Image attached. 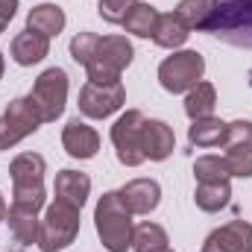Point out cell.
<instances>
[{
	"mask_svg": "<svg viewBox=\"0 0 252 252\" xmlns=\"http://www.w3.org/2000/svg\"><path fill=\"white\" fill-rule=\"evenodd\" d=\"M132 217H135V214L124 205L121 190H106V193L97 199L94 226H97V235H100L103 247L109 252L132 250V232H135Z\"/></svg>",
	"mask_w": 252,
	"mask_h": 252,
	"instance_id": "6da1fadb",
	"label": "cell"
},
{
	"mask_svg": "<svg viewBox=\"0 0 252 252\" xmlns=\"http://www.w3.org/2000/svg\"><path fill=\"white\" fill-rule=\"evenodd\" d=\"M205 32L232 47L252 50V0H211Z\"/></svg>",
	"mask_w": 252,
	"mask_h": 252,
	"instance_id": "7a4b0ae2",
	"label": "cell"
},
{
	"mask_svg": "<svg viewBox=\"0 0 252 252\" xmlns=\"http://www.w3.org/2000/svg\"><path fill=\"white\" fill-rule=\"evenodd\" d=\"M44 173H47V161L38 153H21L12 158L9 164V176H12V202L27 205L41 211L47 196H44Z\"/></svg>",
	"mask_w": 252,
	"mask_h": 252,
	"instance_id": "3957f363",
	"label": "cell"
},
{
	"mask_svg": "<svg viewBox=\"0 0 252 252\" xmlns=\"http://www.w3.org/2000/svg\"><path fill=\"white\" fill-rule=\"evenodd\" d=\"M79 235V208L67 205L62 199H53L44 208L41 226H38V250L41 252H59L70 247Z\"/></svg>",
	"mask_w": 252,
	"mask_h": 252,
	"instance_id": "277c9868",
	"label": "cell"
},
{
	"mask_svg": "<svg viewBox=\"0 0 252 252\" xmlns=\"http://www.w3.org/2000/svg\"><path fill=\"white\" fill-rule=\"evenodd\" d=\"M135 59V47L126 35H106L97 44L94 59L85 64L88 82H118L121 73L132 64Z\"/></svg>",
	"mask_w": 252,
	"mask_h": 252,
	"instance_id": "5b68a950",
	"label": "cell"
},
{
	"mask_svg": "<svg viewBox=\"0 0 252 252\" xmlns=\"http://www.w3.org/2000/svg\"><path fill=\"white\" fill-rule=\"evenodd\" d=\"M44 124L35 100L27 97H15L6 112L0 115V150H12L15 144H21L24 138H30L32 132H38V126Z\"/></svg>",
	"mask_w": 252,
	"mask_h": 252,
	"instance_id": "8992f818",
	"label": "cell"
},
{
	"mask_svg": "<svg viewBox=\"0 0 252 252\" xmlns=\"http://www.w3.org/2000/svg\"><path fill=\"white\" fill-rule=\"evenodd\" d=\"M202 73H205V59L196 50H176L158 64V82L170 94H188L202 79Z\"/></svg>",
	"mask_w": 252,
	"mask_h": 252,
	"instance_id": "52a82bcc",
	"label": "cell"
},
{
	"mask_svg": "<svg viewBox=\"0 0 252 252\" xmlns=\"http://www.w3.org/2000/svg\"><path fill=\"white\" fill-rule=\"evenodd\" d=\"M144 112L138 109H129L124 112L115 126H112V144H115V153H118V161L124 167H138L147 161L144 156V147H141V135H144Z\"/></svg>",
	"mask_w": 252,
	"mask_h": 252,
	"instance_id": "ba28073f",
	"label": "cell"
},
{
	"mask_svg": "<svg viewBox=\"0 0 252 252\" xmlns=\"http://www.w3.org/2000/svg\"><path fill=\"white\" fill-rule=\"evenodd\" d=\"M67 88H70V85H67V73H64L62 67H47V70L35 79L30 97L35 100V106H38L44 124H53L56 118H62L64 106H67Z\"/></svg>",
	"mask_w": 252,
	"mask_h": 252,
	"instance_id": "9c48e42d",
	"label": "cell"
},
{
	"mask_svg": "<svg viewBox=\"0 0 252 252\" xmlns=\"http://www.w3.org/2000/svg\"><path fill=\"white\" fill-rule=\"evenodd\" d=\"M126 103V88L124 82H85L79 91V112L91 121H103L124 109Z\"/></svg>",
	"mask_w": 252,
	"mask_h": 252,
	"instance_id": "30bf717a",
	"label": "cell"
},
{
	"mask_svg": "<svg viewBox=\"0 0 252 252\" xmlns=\"http://www.w3.org/2000/svg\"><path fill=\"white\" fill-rule=\"evenodd\" d=\"M205 252H252V223L232 220L205 238Z\"/></svg>",
	"mask_w": 252,
	"mask_h": 252,
	"instance_id": "8fae6325",
	"label": "cell"
},
{
	"mask_svg": "<svg viewBox=\"0 0 252 252\" xmlns=\"http://www.w3.org/2000/svg\"><path fill=\"white\" fill-rule=\"evenodd\" d=\"M62 147L70 158L85 161V158H94V156L100 153V135H97L94 126H88L85 121L73 118V121H67L64 129H62Z\"/></svg>",
	"mask_w": 252,
	"mask_h": 252,
	"instance_id": "7c38bea8",
	"label": "cell"
},
{
	"mask_svg": "<svg viewBox=\"0 0 252 252\" xmlns=\"http://www.w3.org/2000/svg\"><path fill=\"white\" fill-rule=\"evenodd\" d=\"M121 199L132 214H150L161 202V185L156 179H132L121 188Z\"/></svg>",
	"mask_w": 252,
	"mask_h": 252,
	"instance_id": "4fadbf2b",
	"label": "cell"
},
{
	"mask_svg": "<svg viewBox=\"0 0 252 252\" xmlns=\"http://www.w3.org/2000/svg\"><path fill=\"white\" fill-rule=\"evenodd\" d=\"M141 147H144V156L150 161H164L176 150V135L164 121H144Z\"/></svg>",
	"mask_w": 252,
	"mask_h": 252,
	"instance_id": "5bb4252c",
	"label": "cell"
},
{
	"mask_svg": "<svg viewBox=\"0 0 252 252\" xmlns=\"http://www.w3.org/2000/svg\"><path fill=\"white\" fill-rule=\"evenodd\" d=\"M53 193H56V199H62V202L82 211V205L91 193V176L82 173V170H62V173H56Z\"/></svg>",
	"mask_w": 252,
	"mask_h": 252,
	"instance_id": "9a60e30c",
	"label": "cell"
},
{
	"mask_svg": "<svg viewBox=\"0 0 252 252\" xmlns=\"http://www.w3.org/2000/svg\"><path fill=\"white\" fill-rule=\"evenodd\" d=\"M6 223H9V232L15 238V244L21 247H30V244H38V211L35 208H27V205H18L12 202L9 211H6Z\"/></svg>",
	"mask_w": 252,
	"mask_h": 252,
	"instance_id": "2e32d148",
	"label": "cell"
},
{
	"mask_svg": "<svg viewBox=\"0 0 252 252\" xmlns=\"http://www.w3.org/2000/svg\"><path fill=\"white\" fill-rule=\"evenodd\" d=\"M50 56V38L41 35V32H32V30H24L12 38V59L21 64V67H30V64H38L41 59Z\"/></svg>",
	"mask_w": 252,
	"mask_h": 252,
	"instance_id": "e0dca14e",
	"label": "cell"
},
{
	"mask_svg": "<svg viewBox=\"0 0 252 252\" xmlns=\"http://www.w3.org/2000/svg\"><path fill=\"white\" fill-rule=\"evenodd\" d=\"M64 21H67V18H64L62 6H56V3H41V6H32V9H30V15H27V30L53 38V35H59L64 30Z\"/></svg>",
	"mask_w": 252,
	"mask_h": 252,
	"instance_id": "ac0fdd59",
	"label": "cell"
},
{
	"mask_svg": "<svg viewBox=\"0 0 252 252\" xmlns=\"http://www.w3.org/2000/svg\"><path fill=\"white\" fill-rule=\"evenodd\" d=\"M226 132H229V124L208 115V118H199V121H190L188 126V141L193 147H223L226 141Z\"/></svg>",
	"mask_w": 252,
	"mask_h": 252,
	"instance_id": "d6986e66",
	"label": "cell"
},
{
	"mask_svg": "<svg viewBox=\"0 0 252 252\" xmlns=\"http://www.w3.org/2000/svg\"><path fill=\"white\" fill-rule=\"evenodd\" d=\"M232 199V185L229 182H196V190H193V202L199 211H220L226 208Z\"/></svg>",
	"mask_w": 252,
	"mask_h": 252,
	"instance_id": "ffe728a7",
	"label": "cell"
},
{
	"mask_svg": "<svg viewBox=\"0 0 252 252\" xmlns=\"http://www.w3.org/2000/svg\"><path fill=\"white\" fill-rule=\"evenodd\" d=\"M214 106H217V91H214L211 82H202L199 79L188 94H185V115H188L190 121H199V118L214 115Z\"/></svg>",
	"mask_w": 252,
	"mask_h": 252,
	"instance_id": "44dd1931",
	"label": "cell"
},
{
	"mask_svg": "<svg viewBox=\"0 0 252 252\" xmlns=\"http://www.w3.org/2000/svg\"><path fill=\"white\" fill-rule=\"evenodd\" d=\"M190 30L170 12V15H158V24H156V32H153V41L158 47H167V50H176L188 41Z\"/></svg>",
	"mask_w": 252,
	"mask_h": 252,
	"instance_id": "7402d4cb",
	"label": "cell"
},
{
	"mask_svg": "<svg viewBox=\"0 0 252 252\" xmlns=\"http://www.w3.org/2000/svg\"><path fill=\"white\" fill-rule=\"evenodd\" d=\"M158 15H161V12H158L156 6L138 0V3L129 9V15H126L124 30L126 32H132V35H138V38H153L156 24H158Z\"/></svg>",
	"mask_w": 252,
	"mask_h": 252,
	"instance_id": "603a6c76",
	"label": "cell"
},
{
	"mask_svg": "<svg viewBox=\"0 0 252 252\" xmlns=\"http://www.w3.org/2000/svg\"><path fill=\"white\" fill-rule=\"evenodd\" d=\"M167 232L158 223H141L132 232V250L135 252H164L167 250Z\"/></svg>",
	"mask_w": 252,
	"mask_h": 252,
	"instance_id": "cb8c5ba5",
	"label": "cell"
},
{
	"mask_svg": "<svg viewBox=\"0 0 252 252\" xmlns=\"http://www.w3.org/2000/svg\"><path fill=\"white\" fill-rule=\"evenodd\" d=\"M193 176L196 182H229L232 179L223 156H199L193 161Z\"/></svg>",
	"mask_w": 252,
	"mask_h": 252,
	"instance_id": "d4e9b609",
	"label": "cell"
},
{
	"mask_svg": "<svg viewBox=\"0 0 252 252\" xmlns=\"http://www.w3.org/2000/svg\"><path fill=\"white\" fill-rule=\"evenodd\" d=\"M188 30H205V21L211 15V0H179L173 12Z\"/></svg>",
	"mask_w": 252,
	"mask_h": 252,
	"instance_id": "484cf974",
	"label": "cell"
},
{
	"mask_svg": "<svg viewBox=\"0 0 252 252\" xmlns=\"http://www.w3.org/2000/svg\"><path fill=\"white\" fill-rule=\"evenodd\" d=\"M97 44H100V35H94V32H76V35L70 38V59L85 67V64L94 59Z\"/></svg>",
	"mask_w": 252,
	"mask_h": 252,
	"instance_id": "4316f807",
	"label": "cell"
},
{
	"mask_svg": "<svg viewBox=\"0 0 252 252\" xmlns=\"http://www.w3.org/2000/svg\"><path fill=\"white\" fill-rule=\"evenodd\" d=\"M223 158H226L232 176H241V179L252 176V147H232V150H226Z\"/></svg>",
	"mask_w": 252,
	"mask_h": 252,
	"instance_id": "83f0119b",
	"label": "cell"
},
{
	"mask_svg": "<svg viewBox=\"0 0 252 252\" xmlns=\"http://www.w3.org/2000/svg\"><path fill=\"white\" fill-rule=\"evenodd\" d=\"M135 3H138V0H97V12H100V18L109 21V24H124L126 15H129V9H132Z\"/></svg>",
	"mask_w": 252,
	"mask_h": 252,
	"instance_id": "f1b7e54d",
	"label": "cell"
},
{
	"mask_svg": "<svg viewBox=\"0 0 252 252\" xmlns=\"http://www.w3.org/2000/svg\"><path fill=\"white\" fill-rule=\"evenodd\" d=\"M223 147L226 150H232V147H252V121H232Z\"/></svg>",
	"mask_w": 252,
	"mask_h": 252,
	"instance_id": "f546056e",
	"label": "cell"
},
{
	"mask_svg": "<svg viewBox=\"0 0 252 252\" xmlns=\"http://www.w3.org/2000/svg\"><path fill=\"white\" fill-rule=\"evenodd\" d=\"M18 12V0H0V32L9 27V21L15 18Z\"/></svg>",
	"mask_w": 252,
	"mask_h": 252,
	"instance_id": "4dcf8cb0",
	"label": "cell"
},
{
	"mask_svg": "<svg viewBox=\"0 0 252 252\" xmlns=\"http://www.w3.org/2000/svg\"><path fill=\"white\" fill-rule=\"evenodd\" d=\"M6 211H9V208H6V199H3V193H0V223L6 220Z\"/></svg>",
	"mask_w": 252,
	"mask_h": 252,
	"instance_id": "1f68e13d",
	"label": "cell"
},
{
	"mask_svg": "<svg viewBox=\"0 0 252 252\" xmlns=\"http://www.w3.org/2000/svg\"><path fill=\"white\" fill-rule=\"evenodd\" d=\"M3 70H6V62H3V53H0V79H3Z\"/></svg>",
	"mask_w": 252,
	"mask_h": 252,
	"instance_id": "d6a6232c",
	"label": "cell"
},
{
	"mask_svg": "<svg viewBox=\"0 0 252 252\" xmlns=\"http://www.w3.org/2000/svg\"><path fill=\"white\" fill-rule=\"evenodd\" d=\"M12 252H24V250H12Z\"/></svg>",
	"mask_w": 252,
	"mask_h": 252,
	"instance_id": "836d02e7",
	"label": "cell"
},
{
	"mask_svg": "<svg viewBox=\"0 0 252 252\" xmlns=\"http://www.w3.org/2000/svg\"><path fill=\"white\" fill-rule=\"evenodd\" d=\"M164 252H173V250H164Z\"/></svg>",
	"mask_w": 252,
	"mask_h": 252,
	"instance_id": "e575fe53",
	"label": "cell"
},
{
	"mask_svg": "<svg viewBox=\"0 0 252 252\" xmlns=\"http://www.w3.org/2000/svg\"><path fill=\"white\" fill-rule=\"evenodd\" d=\"M202 252H205V250H202Z\"/></svg>",
	"mask_w": 252,
	"mask_h": 252,
	"instance_id": "d590c367",
	"label": "cell"
}]
</instances>
